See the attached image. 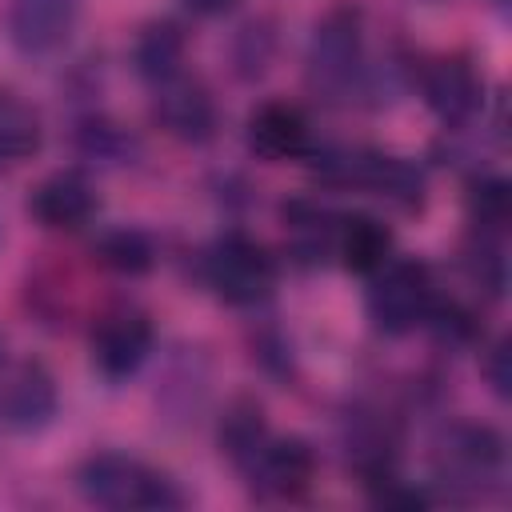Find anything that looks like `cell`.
Masks as SVG:
<instances>
[{
  "label": "cell",
  "mask_w": 512,
  "mask_h": 512,
  "mask_svg": "<svg viewBox=\"0 0 512 512\" xmlns=\"http://www.w3.org/2000/svg\"><path fill=\"white\" fill-rule=\"evenodd\" d=\"M80 16V0H8V40L28 56L64 48Z\"/></svg>",
  "instance_id": "cell-14"
},
{
  "label": "cell",
  "mask_w": 512,
  "mask_h": 512,
  "mask_svg": "<svg viewBox=\"0 0 512 512\" xmlns=\"http://www.w3.org/2000/svg\"><path fill=\"white\" fill-rule=\"evenodd\" d=\"M60 408V388L48 364L20 360L0 372V424L8 432H40Z\"/></svg>",
  "instance_id": "cell-11"
},
{
  "label": "cell",
  "mask_w": 512,
  "mask_h": 512,
  "mask_svg": "<svg viewBox=\"0 0 512 512\" xmlns=\"http://www.w3.org/2000/svg\"><path fill=\"white\" fill-rule=\"evenodd\" d=\"M152 116L180 144H208L220 128V104L212 88L188 72L152 84Z\"/></svg>",
  "instance_id": "cell-8"
},
{
  "label": "cell",
  "mask_w": 512,
  "mask_h": 512,
  "mask_svg": "<svg viewBox=\"0 0 512 512\" xmlns=\"http://www.w3.org/2000/svg\"><path fill=\"white\" fill-rule=\"evenodd\" d=\"M332 256H340V264L356 276H372L392 260V228L368 212H352L340 216L336 224V248Z\"/></svg>",
  "instance_id": "cell-16"
},
{
  "label": "cell",
  "mask_w": 512,
  "mask_h": 512,
  "mask_svg": "<svg viewBox=\"0 0 512 512\" xmlns=\"http://www.w3.org/2000/svg\"><path fill=\"white\" fill-rule=\"evenodd\" d=\"M416 84H420L424 104L452 128H464L484 108V80H480L472 56H464V52H448V56L428 60L420 68Z\"/></svg>",
  "instance_id": "cell-10"
},
{
  "label": "cell",
  "mask_w": 512,
  "mask_h": 512,
  "mask_svg": "<svg viewBox=\"0 0 512 512\" xmlns=\"http://www.w3.org/2000/svg\"><path fill=\"white\" fill-rule=\"evenodd\" d=\"M244 140H248V152L256 160H264V164H288V160L312 156L308 116L292 100H264V104H256L248 112Z\"/></svg>",
  "instance_id": "cell-12"
},
{
  "label": "cell",
  "mask_w": 512,
  "mask_h": 512,
  "mask_svg": "<svg viewBox=\"0 0 512 512\" xmlns=\"http://www.w3.org/2000/svg\"><path fill=\"white\" fill-rule=\"evenodd\" d=\"M8 368V344H4V332H0V372Z\"/></svg>",
  "instance_id": "cell-25"
},
{
  "label": "cell",
  "mask_w": 512,
  "mask_h": 512,
  "mask_svg": "<svg viewBox=\"0 0 512 512\" xmlns=\"http://www.w3.org/2000/svg\"><path fill=\"white\" fill-rule=\"evenodd\" d=\"M280 220H284V240H288V256L304 268H316L332 256L336 248V224L340 216L320 204L316 196H292L280 204Z\"/></svg>",
  "instance_id": "cell-15"
},
{
  "label": "cell",
  "mask_w": 512,
  "mask_h": 512,
  "mask_svg": "<svg viewBox=\"0 0 512 512\" xmlns=\"http://www.w3.org/2000/svg\"><path fill=\"white\" fill-rule=\"evenodd\" d=\"M96 260L116 272V276H144L152 272L156 264V240L144 232V228H132V224H120V228H108L100 240H96Z\"/></svg>",
  "instance_id": "cell-20"
},
{
  "label": "cell",
  "mask_w": 512,
  "mask_h": 512,
  "mask_svg": "<svg viewBox=\"0 0 512 512\" xmlns=\"http://www.w3.org/2000/svg\"><path fill=\"white\" fill-rule=\"evenodd\" d=\"M268 56H272V32L264 20H252L240 28V40H236V68L244 76H260L268 68Z\"/></svg>",
  "instance_id": "cell-22"
},
{
  "label": "cell",
  "mask_w": 512,
  "mask_h": 512,
  "mask_svg": "<svg viewBox=\"0 0 512 512\" xmlns=\"http://www.w3.org/2000/svg\"><path fill=\"white\" fill-rule=\"evenodd\" d=\"M216 440H220V452H224L236 468H244V464L264 448V440H268V420H264L260 400L236 396V400L224 408V416H220Z\"/></svg>",
  "instance_id": "cell-19"
},
{
  "label": "cell",
  "mask_w": 512,
  "mask_h": 512,
  "mask_svg": "<svg viewBox=\"0 0 512 512\" xmlns=\"http://www.w3.org/2000/svg\"><path fill=\"white\" fill-rule=\"evenodd\" d=\"M276 256L248 232H224L204 252V284L232 308H256L276 292Z\"/></svg>",
  "instance_id": "cell-5"
},
{
  "label": "cell",
  "mask_w": 512,
  "mask_h": 512,
  "mask_svg": "<svg viewBox=\"0 0 512 512\" xmlns=\"http://www.w3.org/2000/svg\"><path fill=\"white\" fill-rule=\"evenodd\" d=\"M76 488L88 504L100 508H144V512H160V508H184L188 496L184 488L124 452H92L80 468H76Z\"/></svg>",
  "instance_id": "cell-2"
},
{
  "label": "cell",
  "mask_w": 512,
  "mask_h": 512,
  "mask_svg": "<svg viewBox=\"0 0 512 512\" xmlns=\"http://www.w3.org/2000/svg\"><path fill=\"white\" fill-rule=\"evenodd\" d=\"M96 208H100L96 184L80 168L48 172L28 196V216L48 232H80L96 216Z\"/></svg>",
  "instance_id": "cell-13"
},
{
  "label": "cell",
  "mask_w": 512,
  "mask_h": 512,
  "mask_svg": "<svg viewBox=\"0 0 512 512\" xmlns=\"http://www.w3.org/2000/svg\"><path fill=\"white\" fill-rule=\"evenodd\" d=\"M432 468H436V480L448 484L456 496H484L504 484V472H508L504 436L492 424L456 420L436 436Z\"/></svg>",
  "instance_id": "cell-4"
},
{
  "label": "cell",
  "mask_w": 512,
  "mask_h": 512,
  "mask_svg": "<svg viewBox=\"0 0 512 512\" xmlns=\"http://www.w3.org/2000/svg\"><path fill=\"white\" fill-rule=\"evenodd\" d=\"M468 220H472V232H496L504 236V224H508V212H512V192H508V180L504 176H476L468 184Z\"/></svg>",
  "instance_id": "cell-21"
},
{
  "label": "cell",
  "mask_w": 512,
  "mask_h": 512,
  "mask_svg": "<svg viewBox=\"0 0 512 512\" xmlns=\"http://www.w3.org/2000/svg\"><path fill=\"white\" fill-rule=\"evenodd\" d=\"M156 344V328L152 316L136 304H116L108 312L96 316L92 332H88V352H92V368L104 380H128L140 372V364L148 360Z\"/></svg>",
  "instance_id": "cell-7"
},
{
  "label": "cell",
  "mask_w": 512,
  "mask_h": 512,
  "mask_svg": "<svg viewBox=\"0 0 512 512\" xmlns=\"http://www.w3.org/2000/svg\"><path fill=\"white\" fill-rule=\"evenodd\" d=\"M320 156V176L328 184H352L396 212H420L428 200V180L424 168L408 156L380 152V148H324Z\"/></svg>",
  "instance_id": "cell-3"
},
{
  "label": "cell",
  "mask_w": 512,
  "mask_h": 512,
  "mask_svg": "<svg viewBox=\"0 0 512 512\" xmlns=\"http://www.w3.org/2000/svg\"><path fill=\"white\" fill-rule=\"evenodd\" d=\"M188 12H196V16H224V12H232L240 0H180Z\"/></svg>",
  "instance_id": "cell-24"
},
{
  "label": "cell",
  "mask_w": 512,
  "mask_h": 512,
  "mask_svg": "<svg viewBox=\"0 0 512 512\" xmlns=\"http://www.w3.org/2000/svg\"><path fill=\"white\" fill-rule=\"evenodd\" d=\"M240 472L260 500H300L316 480V448L300 436H268Z\"/></svg>",
  "instance_id": "cell-9"
},
{
  "label": "cell",
  "mask_w": 512,
  "mask_h": 512,
  "mask_svg": "<svg viewBox=\"0 0 512 512\" xmlns=\"http://www.w3.org/2000/svg\"><path fill=\"white\" fill-rule=\"evenodd\" d=\"M44 144L40 112L12 88H0V172L28 164Z\"/></svg>",
  "instance_id": "cell-18"
},
{
  "label": "cell",
  "mask_w": 512,
  "mask_h": 512,
  "mask_svg": "<svg viewBox=\"0 0 512 512\" xmlns=\"http://www.w3.org/2000/svg\"><path fill=\"white\" fill-rule=\"evenodd\" d=\"M184 56H188V36L176 20H148L136 32L132 64L148 84H160V80H172L176 72H184Z\"/></svg>",
  "instance_id": "cell-17"
},
{
  "label": "cell",
  "mask_w": 512,
  "mask_h": 512,
  "mask_svg": "<svg viewBox=\"0 0 512 512\" xmlns=\"http://www.w3.org/2000/svg\"><path fill=\"white\" fill-rule=\"evenodd\" d=\"M480 372H484L488 388L504 400L508 396V340H496V344H488L480 352Z\"/></svg>",
  "instance_id": "cell-23"
},
{
  "label": "cell",
  "mask_w": 512,
  "mask_h": 512,
  "mask_svg": "<svg viewBox=\"0 0 512 512\" xmlns=\"http://www.w3.org/2000/svg\"><path fill=\"white\" fill-rule=\"evenodd\" d=\"M304 76L308 88L328 104L364 96L368 52H364V12L356 4H336L316 20L304 52Z\"/></svg>",
  "instance_id": "cell-1"
},
{
  "label": "cell",
  "mask_w": 512,
  "mask_h": 512,
  "mask_svg": "<svg viewBox=\"0 0 512 512\" xmlns=\"http://www.w3.org/2000/svg\"><path fill=\"white\" fill-rule=\"evenodd\" d=\"M368 320L384 336H408L424 328L432 304H436V280L432 268L416 256H392L380 272L368 276Z\"/></svg>",
  "instance_id": "cell-6"
}]
</instances>
